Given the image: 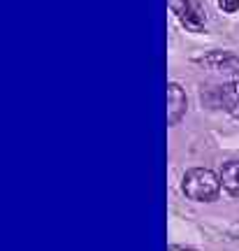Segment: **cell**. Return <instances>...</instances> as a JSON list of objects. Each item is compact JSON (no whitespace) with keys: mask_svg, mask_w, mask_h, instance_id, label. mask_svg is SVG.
Instances as JSON below:
<instances>
[{"mask_svg":"<svg viewBox=\"0 0 239 251\" xmlns=\"http://www.w3.org/2000/svg\"><path fill=\"white\" fill-rule=\"evenodd\" d=\"M221 177L216 172L207 170V168H193L184 175V193L191 200H197V202H209L214 198L218 196L221 191Z\"/></svg>","mask_w":239,"mask_h":251,"instance_id":"cell-1","label":"cell"},{"mask_svg":"<svg viewBox=\"0 0 239 251\" xmlns=\"http://www.w3.org/2000/svg\"><path fill=\"white\" fill-rule=\"evenodd\" d=\"M200 65L209 68L212 72H221V75H230L239 79V56L230 54V51H212V54L197 58Z\"/></svg>","mask_w":239,"mask_h":251,"instance_id":"cell-2","label":"cell"},{"mask_svg":"<svg viewBox=\"0 0 239 251\" xmlns=\"http://www.w3.org/2000/svg\"><path fill=\"white\" fill-rule=\"evenodd\" d=\"M186 107H188V100L184 89L179 84H174V81H169L167 84V124L177 126L181 121V117L186 114Z\"/></svg>","mask_w":239,"mask_h":251,"instance_id":"cell-3","label":"cell"},{"mask_svg":"<svg viewBox=\"0 0 239 251\" xmlns=\"http://www.w3.org/2000/svg\"><path fill=\"white\" fill-rule=\"evenodd\" d=\"M169 7H172V12L179 17V21L184 24V26L188 28V30H193V33H200L204 28L202 19H200V14L195 12L191 5H188V0H169Z\"/></svg>","mask_w":239,"mask_h":251,"instance_id":"cell-4","label":"cell"},{"mask_svg":"<svg viewBox=\"0 0 239 251\" xmlns=\"http://www.w3.org/2000/svg\"><path fill=\"white\" fill-rule=\"evenodd\" d=\"M218 93H221V102H223V107L228 109V114L239 119V79L221 86Z\"/></svg>","mask_w":239,"mask_h":251,"instance_id":"cell-5","label":"cell"},{"mask_svg":"<svg viewBox=\"0 0 239 251\" xmlns=\"http://www.w3.org/2000/svg\"><path fill=\"white\" fill-rule=\"evenodd\" d=\"M221 184L230 196L239 198V161H230L223 165L221 170Z\"/></svg>","mask_w":239,"mask_h":251,"instance_id":"cell-6","label":"cell"},{"mask_svg":"<svg viewBox=\"0 0 239 251\" xmlns=\"http://www.w3.org/2000/svg\"><path fill=\"white\" fill-rule=\"evenodd\" d=\"M218 7H221L223 12H228V14H232V12H237L239 0H218Z\"/></svg>","mask_w":239,"mask_h":251,"instance_id":"cell-7","label":"cell"},{"mask_svg":"<svg viewBox=\"0 0 239 251\" xmlns=\"http://www.w3.org/2000/svg\"><path fill=\"white\" fill-rule=\"evenodd\" d=\"M169 251H195V249H188V247H169Z\"/></svg>","mask_w":239,"mask_h":251,"instance_id":"cell-8","label":"cell"}]
</instances>
